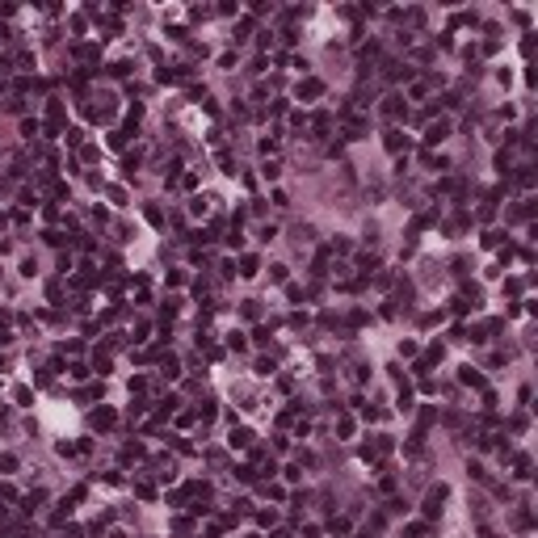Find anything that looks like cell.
Instances as JSON below:
<instances>
[{
  "label": "cell",
  "mask_w": 538,
  "mask_h": 538,
  "mask_svg": "<svg viewBox=\"0 0 538 538\" xmlns=\"http://www.w3.org/2000/svg\"><path fill=\"white\" fill-rule=\"evenodd\" d=\"M446 135H450V127H446V122H433V127L425 130V143H442Z\"/></svg>",
  "instance_id": "6da1fadb"
},
{
  "label": "cell",
  "mask_w": 538,
  "mask_h": 538,
  "mask_svg": "<svg viewBox=\"0 0 538 538\" xmlns=\"http://www.w3.org/2000/svg\"><path fill=\"white\" fill-rule=\"evenodd\" d=\"M320 93H324V85H320V80H307V85L299 88V97H320Z\"/></svg>",
  "instance_id": "7a4b0ae2"
},
{
  "label": "cell",
  "mask_w": 538,
  "mask_h": 538,
  "mask_svg": "<svg viewBox=\"0 0 538 538\" xmlns=\"http://www.w3.org/2000/svg\"><path fill=\"white\" fill-rule=\"evenodd\" d=\"M253 442V429H232V446H248Z\"/></svg>",
  "instance_id": "3957f363"
},
{
  "label": "cell",
  "mask_w": 538,
  "mask_h": 538,
  "mask_svg": "<svg viewBox=\"0 0 538 538\" xmlns=\"http://www.w3.org/2000/svg\"><path fill=\"white\" fill-rule=\"evenodd\" d=\"M240 274H244V278H253V274H257V257H244V269H240Z\"/></svg>",
  "instance_id": "277c9868"
},
{
  "label": "cell",
  "mask_w": 538,
  "mask_h": 538,
  "mask_svg": "<svg viewBox=\"0 0 538 538\" xmlns=\"http://www.w3.org/2000/svg\"><path fill=\"white\" fill-rule=\"evenodd\" d=\"M261 172H265V177H269V181H274V177H278V172H282V164H278V160H269V164H265V169H261Z\"/></svg>",
  "instance_id": "5b68a950"
}]
</instances>
